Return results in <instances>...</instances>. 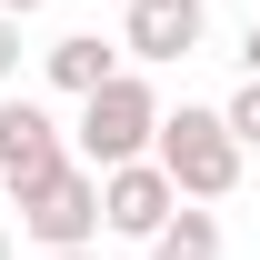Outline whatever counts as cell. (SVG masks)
<instances>
[{"mask_svg":"<svg viewBox=\"0 0 260 260\" xmlns=\"http://www.w3.org/2000/svg\"><path fill=\"white\" fill-rule=\"evenodd\" d=\"M0 10H10V20H30V10H50V0H0Z\"/></svg>","mask_w":260,"mask_h":260,"instance_id":"obj_12","label":"cell"},{"mask_svg":"<svg viewBox=\"0 0 260 260\" xmlns=\"http://www.w3.org/2000/svg\"><path fill=\"white\" fill-rule=\"evenodd\" d=\"M10 70H20V20L0 10V90H10Z\"/></svg>","mask_w":260,"mask_h":260,"instance_id":"obj_10","label":"cell"},{"mask_svg":"<svg viewBox=\"0 0 260 260\" xmlns=\"http://www.w3.org/2000/svg\"><path fill=\"white\" fill-rule=\"evenodd\" d=\"M40 260H100V250H90V240H80V250H40Z\"/></svg>","mask_w":260,"mask_h":260,"instance_id":"obj_13","label":"cell"},{"mask_svg":"<svg viewBox=\"0 0 260 260\" xmlns=\"http://www.w3.org/2000/svg\"><path fill=\"white\" fill-rule=\"evenodd\" d=\"M10 200H20V230H30L40 250H80V240H100V170H90V160L40 170L30 190H10Z\"/></svg>","mask_w":260,"mask_h":260,"instance_id":"obj_3","label":"cell"},{"mask_svg":"<svg viewBox=\"0 0 260 260\" xmlns=\"http://www.w3.org/2000/svg\"><path fill=\"white\" fill-rule=\"evenodd\" d=\"M120 40L140 50V60H190L200 40H210V0H130Z\"/></svg>","mask_w":260,"mask_h":260,"instance_id":"obj_6","label":"cell"},{"mask_svg":"<svg viewBox=\"0 0 260 260\" xmlns=\"http://www.w3.org/2000/svg\"><path fill=\"white\" fill-rule=\"evenodd\" d=\"M0 260H10V220H0Z\"/></svg>","mask_w":260,"mask_h":260,"instance_id":"obj_14","label":"cell"},{"mask_svg":"<svg viewBox=\"0 0 260 260\" xmlns=\"http://www.w3.org/2000/svg\"><path fill=\"white\" fill-rule=\"evenodd\" d=\"M150 160L180 180V200H230L240 190V130L220 110H160V140H150Z\"/></svg>","mask_w":260,"mask_h":260,"instance_id":"obj_2","label":"cell"},{"mask_svg":"<svg viewBox=\"0 0 260 260\" xmlns=\"http://www.w3.org/2000/svg\"><path fill=\"white\" fill-rule=\"evenodd\" d=\"M40 60H50V90H70V100H80V90H100V80L120 70V50H110L100 30H70V40H50Z\"/></svg>","mask_w":260,"mask_h":260,"instance_id":"obj_7","label":"cell"},{"mask_svg":"<svg viewBox=\"0 0 260 260\" xmlns=\"http://www.w3.org/2000/svg\"><path fill=\"white\" fill-rule=\"evenodd\" d=\"M70 160V140H60V120L40 110V100H20V90H0V190H30L40 170H60Z\"/></svg>","mask_w":260,"mask_h":260,"instance_id":"obj_5","label":"cell"},{"mask_svg":"<svg viewBox=\"0 0 260 260\" xmlns=\"http://www.w3.org/2000/svg\"><path fill=\"white\" fill-rule=\"evenodd\" d=\"M240 70H250V80H260V20H250V30H240Z\"/></svg>","mask_w":260,"mask_h":260,"instance_id":"obj_11","label":"cell"},{"mask_svg":"<svg viewBox=\"0 0 260 260\" xmlns=\"http://www.w3.org/2000/svg\"><path fill=\"white\" fill-rule=\"evenodd\" d=\"M170 210H180V180H170L150 150H140V160H120V170H100V230H120V240H150Z\"/></svg>","mask_w":260,"mask_h":260,"instance_id":"obj_4","label":"cell"},{"mask_svg":"<svg viewBox=\"0 0 260 260\" xmlns=\"http://www.w3.org/2000/svg\"><path fill=\"white\" fill-rule=\"evenodd\" d=\"M230 130H240V150H260V80H240V90H230V110H220Z\"/></svg>","mask_w":260,"mask_h":260,"instance_id":"obj_9","label":"cell"},{"mask_svg":"<svg viewBox=\"0 0 260 260\" xmlns=\"http://www.w3.org/2000/svg\"><path fill=\"white\" fill-rule=\"evenodd\" d=\"M160 140V90L140 80V70H110L100 90H80V130H70V150L90 170H120V160H140Z\"/></svg>","mask_w":260,"mask_h":260,"instance_id":"obj_1","label":"cell"},{"mask_svg":"<svg viewBox=\"0 0 260 260\" xmlns=\"http://www.w3.org/2000/svg\"><path fill=\"white\" fill-rule=\"evenodd\" d=\"M150 260H220V210H210V200H180V210L150 230Z\"/></svg>","mask_w":260,"mask_h":260,"instance_id":"obj_8","label":"cell"}]
</instances>
